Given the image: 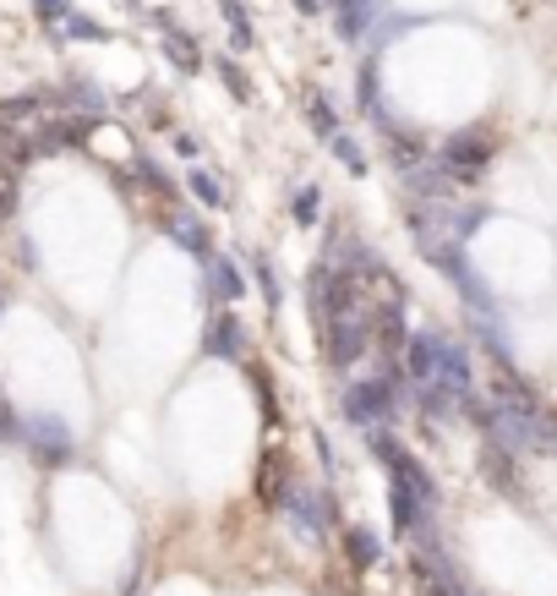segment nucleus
Returning a JSON list of instances; mask_svg holds the SVG:
<instances>
[{
	"label": "nucleus",
	"instance_id": "nucleus-9",
	"mask_svg": "<svg viewBox=\"0 0 557 596\" xmlns=\"http://www.w3.org/2000/svg\"><path fill=\"white\" fill-rule=\"evenodd\" d=\"M164 55H170V61H175V72H186V77H192V72H203V50H197V39H192V33H181L175 22L164 28Z\"/></svg>",
	"mask_w": 557,
	"mask_h": 596
},
{
	"label": "nucleus",
	"instance_id": "nucleus-10",
	"mask_svg": "<svg viewBox=\"0 0 557 596\" xmlns=\"http://www.w3.org/2000/svg\"><path fill=\"white\" fill-rule=\"evenodd\" d=\"M83 138H88V127H83V121H50V127L33 138V149H39V153H66V149H77Z\"/></svg>",
	"mask_w": 557,
	"mask_h": 596
},
{
	"label": "nucleus",
	"instance_id": "nucleus-16",
	"mask_svg": "<svg viewBox=\"0 0 557 596\" xmlns=\"http://www.w3.org/2000/svg\"><path fill=\"white\" fill-rule=\"evenodd\" d=\"M334 159H339L350 175H367V153L356 149V138H345V132H334Z\"/></svg>",
	"mask_w": 557,
	"mask_h": 596
},
{
	"label": "nucleus",
	"instance_id": "nucleus-13",
	"mask_svg": "<svg viewBox=\"0 0 557 596\" xmlns=\"http://www.w3.org/2000/svg\"><path fill=\"white\" fill-rule=\"evenodd\" d=\"M345 559H350L356 570H372V564L383 559V548H378V537H372L367 525H350V531H345Z\"/></svg>",
	"mask_w": 557,
	"mask_h": 596
},
{
	"label": "nucleus",
	"instance_id": "nucleus-4",
	"mask_svg": "<svg viewBox=\"0 0 557 596\" xmlns=\"http://www.w3.org/2000/svg\"><path fill=\"white\" fill-rule=\"evenodd\" d=\"M492 138L487 132H454L448 143H443V170L454 175V181H476L487 164H492Z\"/></svg>",
	"mask_w": 557,
	"mask_h": 596
},
{
	"label": "nucleus",
	"instance_id": "nucleus-17",
	"mask_svg": "<svg viewBox=\"0 0 557 596\" xmlns=\"http://www.w3.org/2000/svg\"><path fill=\"white\" fill-rule=\"evenodd\" d=\"M317 208H323V197H317V186H301V192H295V203H290V214H295V225H317Z\"/></svg>",
	"mask_w": 557,
	"mask_h": 596
},
{
	"label": "nucleus",
	"instance_id": "nucleus-8",
	"mask_svg": "<svg viewBox=\"0 0 557 596\" xmlns=\"http://www.w3.org/2000/svg\"><path fill=\"white\" fill-rule=\"evenodd\" d=\"M432 367H437V334H411L405 339V372L421 383H432Z\"/></svg>",
	"mask_w": 557,
	"mask_h": 596
},
{
	"label": "nucleus",
	"instance_id": "nucleus-1",
	"mask_svg": "<svg viewBox=\"0 0 557 596\" xmlns=\"http://www.w3.org/2000/svg\"><path fill=\"white\" fill-rule=\"evenodd\" d=\"M372 454L383 459V470H389V503H394V525L400 531H426V520H432V509H437V481L421 470V459L411 448H400L389 433H378L372 438Z\"/></svg>",
	"mask_w": 557,
	"mask_h": 596
},
{
	"label": "nucleus",
	"instance_id": "nucleus-19",
	"mask_svg": "<svg viewBox=\"0 0 557 596\" xmlns=\"http://www.w3.org/2000/svg\"><path fill=\"white\" fill-rule=\"evenodd\" d=\"M312 127H317V132H328V138H334V132H339V116H334V105H328V99H323V94H317V99H312Z\"/></svg>",
	"mask_w": 557,
	"mask_h": 596
},
{
	"label": "nucleus",
	"instance_id": "nucleus-18",
	"mask_svg": "<svg viewBox=\"0 0 557 596\" xmlns=\"http://www.w3.org/2000/svg\"><path fill=\"white\" fill-rule=\"evenodd\" d=\"M214 66H219V77H225V88H230L236 99H252V88H247V77H241V66H236L230 55H214Z\"/></svg>",
	"mask_w": 557,
	"mask_h": 596
},
{
	"label": "nucleus",
	"instance_id": "nucleus-24",
	"mask_svg": "<svg viewBox=\"0 0 557 596\" xmlns=\"http://www.w3.org/2000/svg\"><path fill=\"white\" fill-rule=\"evenodd\" d=\"M175 153H181V159H197V138H186V132H181V138H175Z\"/></svg>",
	"mask_w": 557,
	"mask_h": 596
},
{
	"label": "nucleus",
	"instance_id": "nucleus-6",
	"mask_svg": "<svg viewBox=\"0 0 557 596\" xmlns=\"http://www.w3.org/2000/svg\"><path fill=\"white\" fill-rule=\"evenodd\" d=\"M241 345H247L241 317H236V312H214V323H208V334H203V350H208V356H219V361H236V356H241Z\"/></svg>",
	"mask_w": 557,
	"mask_h": 596
},
{
	"label": "nucleus",
	"instance_id": "nucleus-20",
	"mask_svg": "<svg viewBox=\"0 0 557 596\" xmlns=\"http://www.w3.org/2000/svg\"><path fill=\"white\" fill-rule=\"evenodd\" d=\"M61 28H66V39H105V28H99V22H88V17H66Z\"/></svg>",
	"mask_w": 557,
	"mask_h": 596
},
{
	"label": "nucleus",
	"instance_id": "nucleus-11",
	"mask_svg": "<svg viewBox=\"0 0 557 596\" xmlns=\"http://www.w3.org/2000/svg\"><path fill=\"white\" fill-rule=\"evenodd\" d=\"M378 11H383V0H350V6H339V39H361L378 22Z\"/></svg>",
	"mask_w": 557,
	"mask_h": 596
},
{
	"label": "nucleus",
	"instance_id": "nucleus-26",
	"mask_svg": "<svg viewBox=\"0 0 557 596\" xmlns=\"http://www.w3.org/2000/svg\"><path fill=\"white\" fill-rule=\"evenodd\" d=\"M334 6H350V0H334Z\"/></svg>",
	"mask_w": 557,
	"mask_h": 596
},
{
	"label": "nucleus",
	"instance_id": "nucleus-7",
	"mask_svg": "<svg viewBox=\"0 0 557 596\" xmlns=\"http://www.w3.org/2000/svg\"><path fill=\"white\" fill-rule=\"evenodd\" d=\"M295 487H290V465H284V454L269 448L263 454V465H258V498L269 503V509H284V498H290Z\"/></svg>",
	"mask_w": 557,
	"mask_h": 596
},
{
	"label": "nucleus",
	"instance_id": "nucleus-5",
	"mask_svg": "<svg viewBox=\"0 0 557 596\" xmlns=\"http://www.w3.org/2000/svg\"><path fill=\"white\" fill-rule=\"evenodd\" d=\"M22 433H28V444H33V459H44V465H66V459H72V433H66L55 416H39V422H28Z\"/></svg>",
	"mask_w": 557,
	"mask_h": 596
},
{
	"label": "nucleus",
	"instance_id": "nucleus-2",
	"mask_svg": "<svg viewBox=\"0 0 557 596\" xmlns=\"http://www.w3.org/2000/svg\"><path fill=\"white\" fill-rule=\"evenodd\" d=\"M383 416H394V378H361L345 389V422L372 427Z\"/></svg>",
	"mask_w": 557,
	"mask_h": 596
},
{
	"label": "nucleus",
	"instance_id": "nucleus-27",
	"mask_svg": "<svg viewBox=\"0 0 557 596\" xmlns=\"http://www.w3.org/2000/svg\"><path fill=\"white\" fill-rule=\"evenodd\" d=\"M127 6H138V0H127Z\"/></svg>",
	"mask_w": 557,
	"mask_h": 596
},
{
	"label": "nucleus",
	"instance_id": "nucleus-14",
	"mask_svg": "<svg viewBox=\"0 0 557 596\" xmlns=\"http://www.w3.org/2000/svg\"><path fill=\"white\" fill-rule=\"evenodd\" d=\"M170 230H175V241H181L192 258H214V247H208V230H203L197 219H186V214H170Z\"/></svg>",
	"mask_w": 557,
	"mask_h": 596
},
{
	"label": "nucleus",
	"instance_id": "nucleus-15",
	"mask_svg": "<svg viewBox=\"0 0 557 596\" xmlns=\"http://www.w3.org/2000/svg\"><path fill=\"white\" fill-rule=\"evenodd\" d=\"M192 192H197V203H208V208H225V203H230L225 186H219V175H208V170H192Z\"/></svg>",
	"mask_w": 557,
	"mask_h": 596
},
{
	"label": "nucleus",
	"instance_id": "nucleus-21",
	"mask_svg": "<svg viewBox=\"0 0 557 596\" xmlns=\"http://www.w3.org/2000/svg\"><path fill=\"white\" fill-rule=\"evenodd\" d=\"M33 6H39V17H44V22H55V28L72 17V0H33Z\"/></svg>",
	"mask_w": 557,
	"mask_h": 596
},
{
	"label": "nucleus",
	"instance_id": "nucleus-23",
	"mask_svg": "<svg viewBox=\"0 0 557 596\" xmlns=\"http://www.w3.org/2000/svg\"><path fill=\"white\" fill-rule=\"evenodd\" d=\"M230 44H236V50H252V28H247V22H230Z\"/></svg>",
	"mask_w": 557,
	"mask_h": 596
},
{
	"label": "nucleus",
	"instance_id": "nucleus-22",
	"mask_svg": "<svg viewBox=\"0 0 557 596\" xmlns=\"http://www.w3.org/2000/svg\"><path fill=\"white\" fill-rule=\"evenodd\" d=\"M258 280H263V296H269V306H274L278 285H274V263H269V258H258Z\"/></svg>",
	"mask_w": 557,
	"mask_h": 596
},
{
	"label": "nucleus",
	"instance_id": "nucleus-25",
	"mask_svg": "<svg viewBox=\"0 0 557 596\" xmlns=\"http://www.w3.org/2000/svg\"><path fill=\"white\" fill-rule=\"evenodd\" d=\"M295 6H301V17H317V6H323V0H295Z\"/></svg>",
	"mask_w": 557,
	"mask_h": 596
},
{
	"label": "nucleus",
	"instance_id": "nucleus-3",
	"mask_svg": "<svg viewBox=\"0 0 557 596\" xmlns=\"http://www.w3.org/2000/svg\"><path fill=\"white\" fill-rule=\"evenodd\" d=\"M323 328H328V361H334V367H356V361H361V350H367V339H372V323L361 317V306H356V312L328 317Z\"/></svg>",
	"mask_w": 557,
	"mask_h": 596
},
{
	"label": "nucleus",
	"instance_id": "nucleus-12",
	"mask_svg": "<svg viewBox=\"0 0 557 596\" xmlns=\"http://www.w3.org/2000/svg\"><path fill=\"white\" fill-rule=\"evenodd\" d=\"M208 285H214V296H219V301H236V296H241V291H247V280H241V269H236L230 258H219V252L208 258Z\"/></svg>",
	"mask_w": 557,
	"mask_h": 596
}]
</instances>
